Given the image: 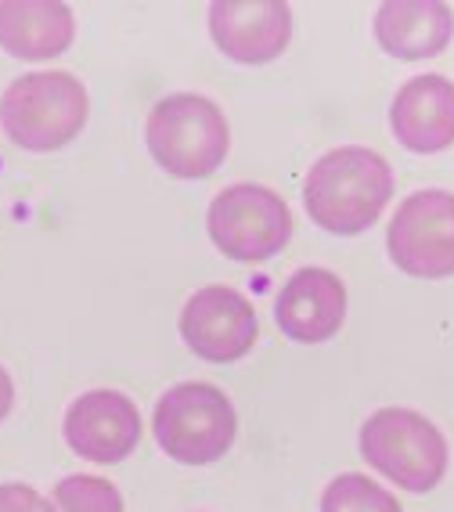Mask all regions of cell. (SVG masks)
Instances as JSON below:
<instances>
[{
  "instance_id": "6da1fadb",
  "label": "cell",
  "mask_w": 454,
  "mask_h": 512,
  "mask_svg": "<svg viewBox=\"0 0 454 512\" xmlns=\"http://www.w3.org/2000/svg\"><path fill=\"white\" fill-rule=\"evenodd\" d=\"M393 199L390 163L361 145L332 148L310 166L303 206L328 235H361L382 217Z\"/></svg>"
},
{
  "instance_id": "7a4b0ae2",
  "label": "cell",
  "mask_w": 454,
  "mask_h": 512,
  "mask_svg": "<svg viewBox=\"0 0 454 512\" xmlns=\"http://www.w3.org/2000/svg\"><path fill=\"white\" fill-rule=\"evenodd\" d=\"M148 152L170 177L199 181L217 174L231 152V127L206 94H170L148 112Z\"/></svg>"
},
{
  "instance_id": "3957f363",
  "label": "cell",
  "mask_w": 454,
  "mask_h": 512,
  "mask_svg": "<svg viewBox=\"0 0 454 512\" xmlns=\"http://www.w3.org/2000/svg\"><path fill=\"white\" fill-rule=\"evenodd\" d=\"M91 98L73 73H29L8 83L0 127L26 152H55L87 127Z\"/></svg>"
},
{
  "instance_id": "277c9868",
  "label": "cell",
  "mask_w": 454,
  "mask_h": 512,
  "mask_svg": "<svg viewBox=\"0 0 454 512\" xmlns=\"http://www.w3.org/2000/svg\"><path fill=\"white\" fill-rule=\"evenodd\" d=\"M155 444L181 466H209L231 451L238 415L231 397L213 383H181L166 390L152 415Z\"/></svg>"
},
{
  "instance_id": "5b68a950",
  "label": "cell",
  "mask_w": 454,
  "mask_h": 512,
  "mask_svg": "<svg viewBox=\"0 0 454 512\" xmlns=\"http://www.w3.org/2000/svg\"><path fill=\"white\" fill-rule=\"evenodd\" d=\"M361 455L368 466L411 494L433 491L447 473L444 433L411 408H379L364 422Z\"/></svg>"
},
{
  "instance_id": "8992f818",
  "label": "cell",
  "mask_w": 454,
  "mask_h": 512,
  "mask_svg": "<svg viewBox=\"0 0 454 512\" xmlns=\"http://www.w3.org/2000/svg\"><path fill=\"white\" fill-rule=\"evenodd\" d=\"M206 228L213 246L238 264H264L292 238V213L285 199L264 184H231L209 202Z\"/></svg>"
},
{
  "instance_id": "52a82bcc",
  "label": "cell",
  "mask_w": 454,
  "mask_h": 512,
  "mask_svg": "<svg viewBox=\"0 0 454 512\" xmlns=\"http://www.w3.org/2000/svg\"><path fill=\"white\" fill-rule=\"evenodd\" d=\"M390 260L411 278L454 275V192L422 188L400 202L386 231Z\"/></svg>"
},
{
  "instance_id": "ba28073f",
  "label": "cell",
  "mask_w": 454,
  "mask_h": 512,
  "mask_svg": "<svg viewBox=\"0 0 454 512\" xmlns=\"http://www.w3.org/2000/svg\"><path fill=\"white\" fill-rule=\"evenodd\" d=\"M260 321L253 303L231 285H206L184 303L181 339L209 365H231L256 347Z\"/></svg>"
},
{
  "instance_id": "9c48e42d",
  "label": "cell",
  "mask_w": 454,
  "mask_h": 512,
  "mask_svg": "<svg viewBox=\"0 0 454 512\" xmlns=\"http://www.w3.org/2000/svg\"><path fill=\"white\" fill-rule=\"evenodd\" d=\"M65 444L80 458L116 466L141 444V412L119 390H91L65 412Z\"/></svg>"
},
{
  "instance_id": "30bf717a",
  "label": "cell",
  "mask_w": 454,
  "mask_h": 512,
  "mask_svg": "<svg viewBox=\"0 0 454 512\" xmlns=\"http://www.w3.org/2000/svg\"><path fill=\"white\" fill-rule=\"evenodd\" d=\"M213 44L231 62L267 65L292 40V8L285 0H217L209 4Z\"/></svg>"
},
{
  "instance_id": "8fae6325",
  "label": "cell",
  "mask_w": 454,
  "mask_h": 512,
  "mask_svg": "<svg viewBox=\"0 0 454 512\" xmlns=\"http://www.w3.org/2000/svg\"><path fill=\"white\" fill-rule=\"evenodd\" d=\"M274 321L292 343H328L346 321V285L325 267H300L274 300Z\"/></svg>"
},
{
  "instance_id": "7c38bea8",
  "label": "cell",
  "mask_w": 454,
  "mask_h": 512,
  "mask_svg": "<svg viewBox=\"0 0 454 512\" xmlns=\"http://www.w3.org/2000/svg\"><path fill=\"white\" fill-rule=\"evenodd\" d=\"M390 127L397 141L418 156L454 145V83L447 76H415L390 105Z\"/></svg>"
},
{
  "instance_id": "4fadbf2b",
  "label": "cell",
  "mask_w": 454,
  "mask_h": 512,
  "mask_svg": "<svg viewBox=\"0 0 454 512\" xmlns=\"http://www.w3.org/2000/svg\"><path fill=\"white\" fill-rule=\"evenodd\" d=\"M454 37V11L444 0H386L375 11V40L386 55L418 62L440 55Z\"/></svg>"
},
{
  "instance_id": "5bb4252c",
  "label": "cell",
  "mask_w": 454,
  "mask_h": 512,
  "mask_svg": "<svg viewBox=\"0 0 454 512\" xmlns=\"http://www.w3.org/2000/svg\"><path fill=\"white\" fill-rule=\"evenodd\" d=\"M76 37L73 8L62 0H0V47L22 62L69 51Z\"/></svg>"
},
{
  "instance_id": "9a60e30c",
  "label": "cell",
  "mask_w": 454,
  "mask_h": 512,
  "mask_svg": "<svg viewBox=\"0 0 454 512\" xmlns=\"http://www.w3.org/2000/svg\"><path fill=\"white\" fill-rule=\"evenodd\" d=\"M321 512H404L397 494L379 487L372 476L343 473L321 494Z\"/></svg>"
},
{
  "instance_id": "2e32d148",
  "label": "cell",
  "mask_w": 454,
  "mask_h": 512,
  "mask_svg": "<svg viewBox=\"0 0 454 512\" xmlns=\"http://www.w3.org/2000/svg\"><path fill=\"white\" fill-rule=\"evenodd\" d=\"M55 512H123V494L101 476H65L51 494Z\"/></svg>"
},
{
  "instance_id": "e0dca14e",
  "label": "cell",
  "mask_w": 454,
  "mask_h": 512,
  "mask_svg": "<svg viewBox=\"0 0 454 512\" xmlns=\"http://www.w3.org/2000/svg\"><path fill=\"white\" fill-rule=\"evenodd\" d=\"M0 512H55L37 487L29 484H0Z\"/></svg>"
},
{
  "instance_id": "ac0fdd59",
  "label": "cell",
  "mask_w": 454,
  "mask_h": 512,
  "mask_svg": "<svg viewBox=\"0 0 454 512\" xmlns=\"http://www.w3.org/2000/svg\"><path fill=\"white\" fill-rule=\"evenodd\" d=\"M11 404H15V383H11V375L0 368V419H8Z\"/></svg>"
}]
</instances>
